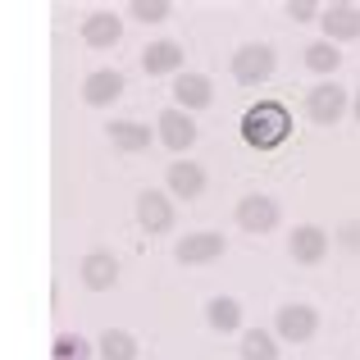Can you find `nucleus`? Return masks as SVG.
<instances>
[{"instance_id": "nucleus-1", "label": "nucleus", "mask_w": 360, "mask_h": 360, "mask_svg": "<svg viewBox=\"0 0 360 360\" xmlns=\"http://www.w3.org/2000/svg\"><path fill=\"white\" fill-rule=\"evenodd\" d=\"M242 132H246L251 146L269 150V146H278V141L288 137V115H283V105H255L251 115L242 119Z\"/></svg>"}, {"instance_id": "nucleus-2", "label": "nucleus", "mask_w": 360, "mask_h": 360, "mask_svg": "<svg viewBox=\"0 0 360 360\" xmlns=\"http://www.w3.org/2000/svg\"><path fill=\"white\" fill-rule=\"evenodd\" d=\"M233 73H238V82H264L274 73V51L269 46H242L233 60Z\"/></svg>"}, {"instance_id": "nucleus-3", "label": "nucleus", "mask_w": 360, "mask_h": 360, "mask_svg": "<svg viewBox=\"0 0 360 360\" xmlns=\"http://www.w3.org/2000/svg\"><path fill=\"white\" fill-rule=\"evenodd\" d=\"M214 255H224V238H214V233H196V238L178 242V260H187V264L214 260Z\"/></svg>"}, {"instance_id": "nucleus-4", "label": "nucleus", "mask_w": 360, "mask_h": 360, "mask_svg": "<svg viewBox=\"0 0 360 360\" xmlns=\"http://www.w3.org/2000/svg\"><path fill=\"white\" fill-rule=\"evenodd\" d=\"M278 328H283V338L301 342V338L315 333V310H310V306H288V310L278 315Z\"/></svg>"}, {"instance_id": "nucleus-5", "label": "nucleus", "mask_w": 360, "mask_h": 360, "mask_svg": "<svg viewBox=\"0 0 360 360\" xmlns=\"http://www.w3.org/2000/svg\"><path fill=\"white\" fill-rule=\"evenodd\" d=\"M274 224H278L274 201H264V196H246V201H242V229L264 233V229H274Z\"/></svg>"}, {"instance_id": "nucleus-6", "label": "nucleus", "mask_w": 360, "mask_h": 360, "mask_svg": "<svg viewBox=\"0 0 360 360\" xmlns=\"http://www.w3.org/2000/svg\"><path fill=\"white\" fill-rule=\"evenodd\" d=\"M160 132H165V141H169V146H174V150L192 146V137H196L192 119H187V115H178V110H169V115L160 119Z\"/></svg>"}, {"instance_id": "nucleus-7", "label": "nucleus", "mask_w": 360, "mask_h": 360, "mask_svg": "<svg viewBox=\"0 0 360 360\" xmlns=\"http://www.w3.org/2000/svg\"><path fill=\"white\" fill-rule=\"evenodd\" d=\"M324 233H319V229H297V233H292V255H297V260L301 264H315L319 260V255H324Z\"/></svg>"}, {"instance_id": "nucleus-8", "label": "nucleus", "mask_w": 360, "mask_h": 360, "mask_svg": "<svg viewBox=\"0 0 360 360\" xmlns=\"http://www.w3.org/2000/svg\"><path fill=\"white\" fill-rule=\"evenodd\" d=\"M310 115H315L319 123L338 119V115H342V91H338V87H319V91H310Z\"/></svg>"}, {"instance_id": "nucleus-9", "label": "nucleus", "mask_w": 360, "mask_h": 360, "mask_svg": "<svg viewBox=\"0 0 360 360\" xmlns=\"http://www.w3.org/2000/svg\"><path fill=\"white\" fill-rule=\"evenodd\" d=\"M141 60H146V73H169L178 60H183V51H178L174 41H155L146 55H141Z\"/></svg>"}, {"instance_id": "nucleus-10", "label": "nucleus", "mask_w": 360, "mask_h": 360, "mask_svg": "<svg viewBox=\"0 0 360 360\" xmlns=\"http://www.w3.org/2000/svg\"><path fill=\"white\" fill-rule=\"evenodd\" d=\"M169 219H174V210L165 205V196H141V224H146L150 233H160V229H169Z\"/></svg>"}, {"instance_id": "nucleus-11", "label": "nucleus", "mask_w": 360, "mask_h": 360, "mask_svg": "<svg viewBox=\"0 0 360 360\" xmlns=\"http://www.w3.org/2000/svg\"><path fill=\"white\" fill-rule=\"evenodd\" d=\"M119 91H123V78H119V73H96V78L87 82V101H91V105H105V101L119 96Z\"/></svg>"}, {"instance_id": "nucleus-12", "label": "nucleus", "mask_w": 360, "mask_h": 360, "mask_svg": "<svg viewBox=\"0 0 360 360\" xmlns=\"http://www.w3.org/2000/svg\"><path fill=\"white\" fill-rule=\"evenodd\" d=\"M169 183H174V192H183V196H196V192L205 187V178H201V169H196V165H174Z\"/></svg>"}, {"instance_id": "nucleus-13", "label": "nucleus", "mask_w": 360, "mask_h": 360, "mask_svg": "<svg viewBox=\"0 0 360 360\" xmlns=\"http://www.w3.org/2000/svg\"><path fill=\"white\" fill-rule=\"evenodd\" d=\"M87 41L91 46H110V41H119V18L115 14H101V18H91V23H87Z\"/></svg>"}, {"instance_id": "nucleus-14", "label": "nucleus", "mask_w": 360, "mask_h": 360, "mask_svg": "<svg viewBox=\"0 0 360 360\" xmlns=\"http://www.w3.org/2000/svg\"><path fill=\"white\" fill-rule=\"evenodd\" d=\"M328 32L333 37H356L360 32V14L356 9H328Z\"/></svg>"}, {"instance_id": "nucleus-15", "label": "nucleus", "mask_w": 360, "mask_h": 360, "mask_svg": "<svg viewBox=\"0 0 360 360\" xmlns=\"http://www.w3.org/2000/svg\"><path fill=\"white\" fill-rule=\"evenodd\" d=\"M238 301H210V324L219 328V333H229V328H238Z\"/></svg>"}, {"instance_id": "nucleus-16", "label": "nucleus", "mask_w": 360, "mask_h": 360, "mask_svg": "<svg viewBox=\"0 0 360 360\" xmlns=\"http://www.w3.org/2000/svg\"><path fill=\"white\" fill-rule=\"evenodd\" d=\"M178 96H183L187 105H205V101H210V82L196 78V73L192 78H178Z\"/></svg>"}, {"instance_id": "nucleus-17", "label": "nucleus", "mask_w": 360, "mask_h": 360, "mask_svg": "<svg viewBox=\"0 0 360 360\" xmlns=\"http://www.w3.org/2000/svg\"><path fill=\"white\" fill-rule=\"evenodd\" d=\"M110 132H115V141H119L123 150H141V146L150 141V137H146V128H137V123H115Z\"/></svg>"}, {"instance_id": "nucleus-18", "label": "nucleus", "mask_w": 360, "mask_h": 360, "mask_svg": "<svg viewBox=\"0 0 360 360\" xmlns=\"http://www.w3.org/2000/svg\"><path fill=\"white\" fill-rule=\"evenodd\" d=\"M82 274H87L91 288H105V283H115V260H105V255H91Z\"/></svg>"}, {"instance_id": "nucleus-19", "label": "nucleus", "mask_w": 360, "mask_h": 360, "mask_svg": "<svg viewBox=\"0 0 360 360\" xmlns=\"http://www.w3.org/2000/svg\"><path fill=\"white\" fill-rule=\"evenodd\" d=\"M242 356H246V360H274V342H269L264 333H251V338L242 342Z\"/></svg>"}, {"instance_id": "nucleus-20", "label": "nucleus", "mask_w": 360, "mask_h": 360, "mask_svg": "<svg viewBox=\"0 0 360 360\" xmlns=\"http://www.w3.org/2000/svg\"><path fill=\"white\" fill-rule=\"evenodd\" d=\"M105 356H110V360H132V338L110 333V338H105Z\"/></svg>"}, {"instance_id": "nucleus-21", "label": "nucleus", "mask_w": 360, "mask_h": 360, "mask_svg": "<svg viewBox=\"0 0 360 360\" xmlns=\"http://www.w3.org/2000/svg\"><path fill=\"white\" fill-rule=\"evenodd\" d=\"M306 60H310V69H333V64H338V51H333V46H310Z\"/></svg>"}, {"instance_id": "nucleus-22", "label": "nucleus", "mask_w": 360, "mask_h": 360, "mask_svg": "<svg viewBox=\"0 0 360 360\" xmlns=\"http://www.w3.org/2000/svg\"><path fill=\"white\" fill-rule=\"evenodd\" d=\"M137 14H141V18H160L165 9H160V5H137Z\"/></svg>"}, {"instance_id": "nucleus-23", "label": "nucleus", "mask_w": 360, "mask_h": 360, "mask_svg": "<svg viewBox=\"0 0 360 360\" xmlns=\"http://www.w3.org/2000/svg\"><path fill=\"white\" fill-rule=\"evenodd\" d=\"M356 119H360V101H356Z\"/></svg>"}]
</instances>
